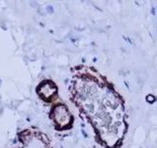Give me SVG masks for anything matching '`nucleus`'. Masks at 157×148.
<instances>
[{
	"mask_svg": "<svg viewBox=\"0 0 157 148\" xmlns=\"http://www.w3.org/2000/svg\"><path fill=\"white\" fill-rule=\"evenodd\" d=\"M12 148H51L47 136L34 128L20 131Z\"/></svg>",
	"mask_w": 157,
	"mask_h": 148,
	"instance_id": "nucleus-1",
	"label": "nucleus"
},
{
	"mask_svg": "<svg viewBox=\"0 0 157 148\" xmlns=\"http://www.w3.org/2000/svg\"><path fill=\"white\" fill-rule=\"evenodd\" d=\"M50 118L58 131H63L71 128L73 118L68 108L63 103H57L50 111Z\"/></svg>",
	"mask_w": 157,
	"mask_h": 148,
	"instance_id": "nucleus-2",
	"label": "nucleus"
},
{
	"mask_svg": "<svg viewBox=\"0 0 157 148\" xmlns=\"http://www.w3.org/2000/svg\"><path fill=\"white\" fill-rule=\"evenodd\" d=\"M36 94L41 101L50 103L57 100L58 87L51 80H43L36 87Z\"/></svg>",
	"mask_w": 157,
	"mask_h": 148,
	"instance_id": "nucleus-3",
	"label": "nucleus"
}]
</instances>
